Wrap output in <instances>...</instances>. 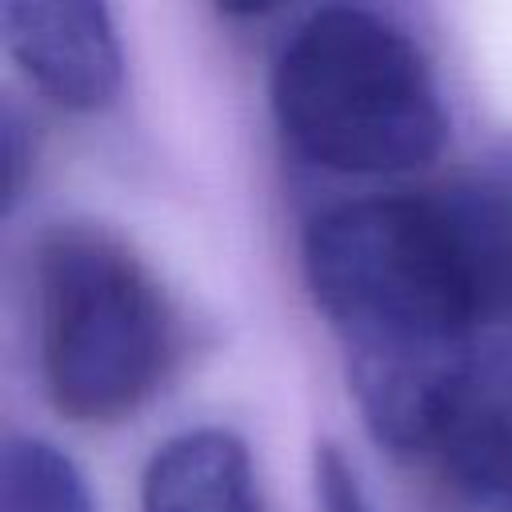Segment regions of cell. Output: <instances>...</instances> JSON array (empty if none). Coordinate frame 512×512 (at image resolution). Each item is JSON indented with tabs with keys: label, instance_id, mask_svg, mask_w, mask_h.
<instances>
[{
	"label": "cell",
	"instance_id": "6da1fadb",
	"mask_svg": "<svg viewBox=\"0 0 512 512\" xmlns=\"http://www.w3.org/2000/svg\"><path fill=\"white\" fill-rule=\"evenodd\" d=\"M272 116L292 152L340 176L416 172L448 140L420 40L356 4H328L296 24L272 68Z\"/></svg>",
	"mask_w": 512,
	"mask_h": 512
},
{
	"label": "cell",
	"instance_id": "8992f818",
	"mask_svg": "<svg viewBox=\"0 0 512 512\" xmlns=\"http://www.w3.org/2000/svg\"><path fill=\"white\" fill-rule=\"evenodd\" d=\"M140 512H264L244 440L228 428L168 436L144 464Z\"/></svg>",
	"mask_w": 512,
	"mask_h": 512
},
{
	"label": "cell",
	"instance_id": "3957f363",
	"mask_svg": "<svg viewBox=\"0 0 512 512\" xmlns=\"http://www.w3.org/2000/svg\"><path fill=\"white\" fill-rule=\"evenodd\" d=\"M348 380L380 448L432 468L488 512H512V336L348 356Z\"/></svg>",
	"mask_w": 512,
	"mask_h": 512
},
{
	"label": "cell",
	"instance_id": "52a82bcc",
	"mask_svg": "<svg viewBox=\"0 0 512 512\" xmlns=\"http://www.w3.org/2000/svg\"><path fill=\"white\" fill-rule=\"evenodd\" d=\"M0 512H96L76 460L40 436H8L0 452Z\"/></svg>",
	"mask_w": 512,
	"mask_h": 512
},
{
	"label": "cell",
	"instance_id": "ba28073f",
	"mask_svg": "<svg viewBox=\"0 0 512 512\" xmlns=\"http://www.w3.org/2000/svg\"><path fill=\"white\" fill-rule=\"evenodd\" d=\"M312 488H316V508L320 512H372L368 496L356 480V468L336 444H316L312 452Z\"/></svg>",
	"mask_w": 512,
	"mask_h": 512
},
{
	"label": "cell",
	"instance_id": "7a4b0ae2",
	"mask_svg": "<svg viewBox=\"0 0 512 512\" xmlns=\"http://www.w3.org/2000/svg\"><path fill=\"white\" fill-rule=\"evenodd\" d=\"M36 336L52 408L120 424L176 360V312L152 268L100 224H56L36 244Z\"/></svg>",
	"mask_w": 512,
	"mask_h": 512
},
{
	"label": "cell",
	"instance_id": "277c9868",
	"mask_svg": "<svg viewBox=\"0 0 512 512\" xmlns=\"http://www.w3.org/2000/svg\"><path fill=\"white\" fill-rule=\"evenodd\" d=\"M4 48L20 72L68 112H104L124 88V52L100 0H12L0 8Z\"/></svg>",
	"mask_w": 512,
	"mask_h": 512
},
{
	"label": "cell",
	"instance_id": "5b68a950",
	"mask_svg": "<svg viewBox=\"0 0 512 512\" xmlns=\"http://www.w3.org/2000/svg\"><path fill=\"white\" fill-rule=\"evenodd\" d=\"M484 336H512V136L432 180Z\"/></svg>",
	"mask_w": 512,
	"mask_h": 512
},
{
	"label": "cell",
	"instance_id": "9c48e42d",
	"mask_svg": "<svg viewBox=\"0 0 512 512\" xmlns=\"http://www.w3.org/2000/svg\"><path fill=\"white\" fill-rule=\"evenodd\" d=\"M0 128H4V140H0V156H4V212H12L20 192H24V180H28L32 148L24 144V124L16 120L12 108H4Z\"/></svg>",
	"mask_w": 512,
	"mask_h": 512
}]
</instances>
